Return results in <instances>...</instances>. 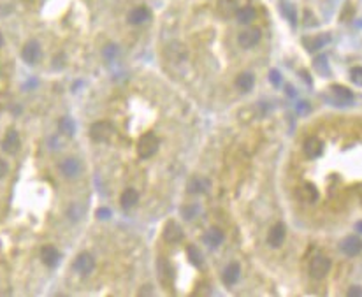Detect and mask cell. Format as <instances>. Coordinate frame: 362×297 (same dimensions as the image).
Instances as JSON below:
<instances>
[{
	"mask_svg": "<svg viewBox=\"0 0 362 297\" xmlns=\"http://www.w3.org/2000/svg\"><path fill=\"white\" fill-rule=\"evenodd\" d=\"M253 85H255V76L251 74V72H241V74L238 76V79H236V86H238L243 93L250 91L253 88Z\"/></svg>",
	"mask_w": 362,
	"mask_h": 297,
	"instance_id": "20",
	"label": "cell"
},
{
	"mask_svg": "<svg viewBox=\"0 0 362 297\" xmlns=\"http://www.w3.org/2000/svg\"><path fill=\"white\" fill-rule=\"evenodd\" d=\"M95 268V260L93 257H91L90 253H86V251H83V253H79L78 257H76L74 260V271L83 274V276H88V274L93 271Z\"/></svg>",
	"mask_w": 362,
	"mask_h": 297,
	"instance_id": "5",
	"label": "cell"
},
{
	"mask_svg": "<svg viewBox=\"0 0 362 297\" xmlns=\"http://www.w3.org/2000/svg\"><path fill=\"white\" fill-rule=\"evenodd\" d=\"M203 241L208 246H211V248H216V246H220L223 243V232L220 230V228H216V227L208 228L206 234L203 236Z\"/></svg>",
	"mask_w": 362,
	"mask_h": 297,
	"instance_id": "16",
	"label": "cell"
},
{
	"mask_svg": "<svg viewBox=\"0 0 362 297\" xmlns=\"http://www.w3.org/2000/svg\"><path fill=\"white\" fill-rule=\"evenodd\" d=\"M285 236H287V228H285L283 223H274L268 234V243L271 248H280L285 241Z\"/></svg>",
	"mask_w": 362,
	"mask_h": 297,
	"instance_id": "7",
	"label": "cell"
},
{
	"mask_svg": "<svg viewBox=\"0 0 362 297\" xmlns=\"http://www.w3.org/2000/svg\"><path fill=\"white\" fill-rule=\"evenodd\" d=\"M331 271V258L325 255H315L310 262V274L315 280H322Z\"/></svg>",
	"mask_w": 362,
	"mask_h": 297,
	"instance_id": "2",
	"label": "cell"
},
{
	"mask_svg": "<svg viewBox=\"0 0 362 297\" xmlns=\"http://www.w3.org/2000/svg\"><path fill=\"white\" fill-rule=\"evenodd\" d=\"M2 44H4V39H2V34H0V48H2Z\"/></svg>",
	"mask_w": 362,
	"mask_h": 297,
	"instance_id": "38",
	"label": "cell"
},
{
	"mask_svg": "<svg viewBox=\"0 0 362 297\" xmlns=\"http://www.w3.org/2000/svg\"><path fill=\"white\" fill-rule=\"evenodd\" d=\"M357 193H359V199H360V203H362V185L357 188Z\"/></svg>",
	"mask_w": 362,
	"mask_h": 297,
	"instance_id": "36",
	"label": "cell"
},
{
	"mask_svg": "<svg viewBox=\"0 0 362 297\" xmlns=\"http://www.w3.org/2000/svg\"><path fill=\"white\" fill-rule=\"evenodd\" d=\"M255 16H257V13H255V9L251 6L241 7V9L236 13V20H238V23H241V25H248V23L255 20Z\"/></svg>",
	"mask_w": 362,
	"mask_h": 297,
	"instance_id": "22",
	"label": "cell"
},
{
	"mask_svg": "<svg viewBox=\"0 0 362 297\" xmlns=\"http://www.w3.org/2000/svg\"><path fill=\"white\" fill-rule=\"evenodd\" d=\"M186 255H188L190 262H192L195 268H203L204 266V255L201 253V250L197 248V246L190 245L188 248H186Z\"/></svg>",
	"mask_w": 362,
	"mask_h": 297,
	"instance_id": "24",
	"label": "cell"
},
{
	"mask_svg": "<svg viewBox=\"0 0 362 297\" xmlns=\"http://www.w3.org/2000/svg\"><path fill=\"white\" fill-rule=\"evenodd\" d=\"M21 143H20V136H18L16 130H9L6 134L2 141V148L4 151H7V153H16L18 150H20Z\"/></svg>",
	"mask_w": 362,
	"mask_h": 297,
	"instance_id": "15",
	"label": "cell"
},
{
	"mask_svg": "<svg viewBox=\"0 0 362 297\" xmlns=\"http://www.w3.org/2000/svg\"><path fill=\"white\" fill-rule=\"evenodd\" d=\"M323 151V143L317 137H310L304 141V153L308 158H318Z\"/></svg>",
	"mask_w": 362,
	"mask_h": 297,
	"instance_id": "14",
	"label": "cell"
},
{
	"mask_svg": "<svg viewBox=\"0 0 362 297\" xmlns=\"http://www.w3.org/2000/svg\"><path fill=\"white\" fill-rule=\"evenodd\" d=\"M327 43H329V36H315V37H308V39H304V46L308 48V51L322 49V46H325Z\"/></svg>",
	"mask_w": 362,
	"mask_h": 297,
	"instance_id": "23",
	"label": "cell"
},
{
	"mask_svg": "<svg viewBox=\"0 0 362 297\" xmlns=\"http://www.w3.org/2000/svg\"><path fill=\"white\" fill-rule=\"evenodd\" d=\"M116 53H118V48H116L114 44H108V46L104 48V56H106L108 60H113L114 56H116Z\"/></svg>",
	"mask_w": 362,
	"mask_h": 297,
	"instance_id": "29",
	"label": "cell"
},
{
	"mask_svg": "<svg viewBox=\"0 0 362 297\" xmlns=\"http://www.w3.org/2000/svg\"><path fill=\"white\" fill-rule=\"evenodd\" d=\"M150 18H151L150 9L144 6L134 7V9L128 13V23H130V25H143V23L150 21Z\"/></svg>",
	"mask_w": 362,
	"mask_h": 297,
	"instance_id": "13",
	"label": "cell"
},
{
	"mask_svg": "<svg viewBox=\"0 0 362 297\" xmlns=\"http://www.w3.org/2000/svg\"><path fill=\"white\" fill-rule=\"evenodd\" d=\"M299 197L301 201H304V203L308 204H313L318 201V190L315 185H311V183H306V185H303L299 188Z\"/></svg>",
	"mask_w": 362,
	"mask_h": 297,
	"instance_id": "17",
	"label": "cell"
},
{
	"mask_svg": "<svg viewBox=\"0 0 362 297\" xmlns=\"http://www.w3.org/2000/svg\"><path fill=\"white\" fill-rule=\"evenodd\" d=\"M346 294H348L350 297H360L362 295V287H357V285L355 287H350Z\"/></svg>",
	"mask_w": 362,
	"mask_h": 297,
	"instance_id": "32",
	"label": "cell"
},
{
	"mask_svg": "<svg viewBox=\"0 0 362 297\" xmlns=\"http://www.w3.org/2000/svg\"><path fill=\"white\" fill-rule=\"evenodd\" d=\"M350 79H352L353 85L362 86V67H353L350 71Z\"/></svg>",
	"mask_w": 362,
	"mask_h": 297,
	"instance_id": "27",
	"label": "cell"
},
{
	"mask_svg": "<svg viewBox=\"0 0 362 297\" xmlns=\"http://www.w3.org/2000/svg\"><path fill=\"white\" fill-rule=\"evenodd\" d=\"M297 113L301 114L310 113V104H308V102H299V104H297Z\"/></svg>",
	"mask_w": 362,
	"mask_h": 297,
	"instance_id": "33",
	"label": "cell"
},
{
	"mask_svg": "<svg viewBox=\"0 0 362 297\" xmlns=\"http://www.w3.org/2000/svg\"><path fill=\"white\" fill-rule=\"evenodd\" d=\"M340 250L346 257H355L362 251V239L359 236H346L345 239H341Z\"/></svg>",
	"mask_w": 362,
	"mask_h": 297,
	"instance_id": "4",
	"label": "cell"
},
{
	"mask_svg": "<svg viewBox=\"0 0 362 297\" xmlns=\"http://www.w3.org/2000/svg\"><path fill=\"white\" fill-rule=\"evenodd\" d=\"M97 218H101V220H108V218H111V211H109V209H106V208L97 209Z\"/></svg>",
	"mask_w": 362,
	"mask_h": 297,
	"instance_id": "31",
	"label": "cell"
},
{
	"mask_svg": "<svg viewBox=\"0 0 362 297\" xmlns=\"http://www.w3.org/2000/svg\"><path fill=\"white\" fill-rule=\"evenodd\" d=\"M58 128H60V132H62L63 136H74V132H76V125H74V121L71 120V118H62L60 120V123H58Z\"/></svg>",
	"mask_w": 362,
	"mask_h": 297,
	"instance_id": "25",
	"label": "cell"
},
{
	"mask_svg": "<svg viewBox=\"0 0 362 297\" xmlns=\"http://www.w3.org/2000/svg\"><path fill=\"white\" fill-rule=\"evenodd\" d=\"M186 190L190 193H204L209 190V181L206 178H201V176H193L192 180L188 181L186 185Z\"/></svg>",
	"mask_w": 362,
	"mask_h": 297,
	"instance_id": "19",
	"label": "cell"
},
{
	"mask_svg": "<svg viewBox=\"0 0 362 297\" xmlns=\"http://www.w3.org/2000/svg\"><path fill=\"white\" fill-rule=\"evenodd\" d=\"M79 171H81V163H79V160H76V158H65L62 163H60V173H62L65 178H71V180L78 178Z\"/></svg>",
	"mask_w": 362,
	"mask_h": 297,
	"instance_id": "12",
	"label": "cell"
},
{
	"mask_svg": "<svg viewBox=\"0 0 362 297\" xmlns=\"http://www.w3.org/2000/svg\"><path fill=\"white\" fill-rule=\"evenodd\" d=\"M199 213V206L192 204V206H185V208L181 209V215L185 216V220H192L193 216Z\"/></svg>",
	"mask_w": 362,
	"mask_h": 297,
	"instance_id": "26",
	"label": "cell"
},
{
	"mask_svg": "<svg viewBox=\"0 0 362 297\" xmlns=\"http://www.w3.org/2000/svg\"><path fill=\"white\" fill-rule=\"evenodd\" d=\"M41 260H43V264L48 266V268H55V266L58 264V260H60L58 250H56L55 246H51V245L43 246V248H41Z\"/></svg>",
	"mask_w": 362,
	"mask_h": 297,
	"instance_id": "11",
	"label": "cell"
},
{
	"mask_svg": "<svg viewBox=\"0 0 362 297\" xmlns=\"http://www.w3.org/2000/svg\"><path fill=\"white\" fill-rule=\"evenodd\" d=\"M269 81L273 83L274 86H280V83H281V74H280V71H273L269 72Z\"/></svg>",
	"mask_w": 362,
	"mask_h": 297,
	"instance_id": "30",
	"label": "cell"
},
{
	"mask_svg": "<svg viewBox=\"0 0 362 297\" xmlns=\"http://www.w3.org/2000/svg\"><path fill=\"white\" fill-rule=\"evenodd\" d=\"M41 56V46L37 41H28L25 46H23L21 49V58L25 60L26 63H30V65H34V63L39 60Z\"/></svg>",
	"mask_w": 362,
	"mask_h": 297,
	"instance_id": "8",
	"label": "cell"
},
{
	"mask_svg": "<svg viewBox=\"0 0 362 297\" xmlns=\"http://www.w3.org/2000/svg\"><path fill=\"white\" fill-rule=\"evenodd\" d=\"M287 93L290 95V97H294V95H295V90L292 88V86H287Z\"/></svg>",
	"mask_w": 362,
	"mask_h": 297,
	"instance_id": "35",
	"label": "cell"
},
{
	"mask_svg": "<svg viewBox=\"0 0 362 297\" xmlns=\"http://www.w3.org/2000/svg\"><path fill=\"white\" fill-rule=\"evenodd\" d=\"M315 67H317V71L322 72V74H329V69H327V58H325V56H318V58L315 60Z\"/></svg>",
	"mask_w": 362,
	"mask_h": 297,
	"instance_id": "28",
	"label": "cell"
},
{
	"mask_svg": "<svg viewBox=\"0 0 362 297\" xmlns=\"http://www.w3.org/2000/svg\"><path fill=\"white\" fill-rule=\"evenodd\" d=\"M183 228L176 222H167L163 227V239L167 243H180L183 239Z\"/></svg>",
	"mask_w": 362,
	"mask_h": 297,
	"instance_id": "10",
	"label": "cell"
},
{
	"mask_svg": "<svg viewBox=\"0 0 362 297\" xmlns=\"http://www.w3.org/2000/svg\"><path fill=\"white\" fill-rule=\"evenodd\" d=\"M355 228H357V232H360V234H362V222H359V223H357V225H355Z\"/></svg>",
	"mask_w": 362,
	"mask_h": 297,
	"instance_id": "37",
	"label": "cell"
},
{
	"mask_svg": "<svg viewBox=\"0 0 362 297\" xmlns=\"http://www.w3.org/2000/svg\"><path fill=\"white\" fill-rule=\"evenodd\" d=\"M239 266L236 264V262H232V264H228L225 269H223V274H222V280H223V283L228 285V287H232V285H236L238 283V280H239Z\"/></svg>",
	"mask_w": 362,
	"mask_h": 297,
	"instance_id": "18",
	"label": "cell"
},
{
	"mask_svg": "<svg viewBox=\"0 0 362 297\" xmlns=\"http://www.w3.org/2000/svg\"><path fill=\"white\" fill-rule=\"evenodd\" d=\"M114 134V127L109 121H97L90 127V137L97 143H106Z\"/></svg>",
	"mask_w": 362,
	"mask_h": 297,
	"instance_id": "3",
	"label": "cell"
},
{
	"mask_svg": "<svg viewBox=\"0 0 362 297\" xmlns=\"http://www.w3.org/2000/svg\"><path fill=\"white\" fill-rule=\"evenodd\" d=\"M258 41H260V30L258 28H248L245 30V32L239 34L238 37V43L241 48H253L255 44H258Z\"/></svg>",
	"mask_w": 362,
	"mask_h": 297,
	"instance_id": "9",
	"label": "cell"
},
{
	"mask_svg": "<svg viewBox=\"0 0 362 297\" xmlns=\"http://www.w3.org/2000/svg\"><path fill=\"white\" fill-rule=\"evenodd\" d=\"M160 148V141L158 137L153 134V132H148V134H143L137 143V155L139 158H151Z\"/></svg>",
	"mask_w": 362,
	"mask_h": 297,
	"instance_id": "1",
	"label": "cell"
},
{
	"mask_svg": "<svg viewBox=\"0 0 362 297\" xmlns=\"http://www.w3.org/2000/svg\"><path fill=\"white\" fill-rule=\"evenodd\" d=\"M331 93L334 97V104H340V106H348L352 104L353 101V93L350 91L346 86L343 85H333L331 86Z\"/></svg>",
	"mask_w": 362,
	"mask_h": 297,
	"instance_id": "6",
	"label": "cell"
},
{
	"mask_svg": "<svg viewBox=\"0 0 362 297\" xmlns=\"http://www.w3.org/2000/svg\"><path fill=\"white\" fill-rule=\"evenodd\" d=\"M137 201H139V193H137L136 188L123 190V193H121V197H120V204L123 206L125 209L134 208V206L137 204Z\"/></svg>",
	"mask_w": 362,
	"mask_h": 297,
	"instance_id": "21",
	"label": "cell"
},
{
	"mask_svg": "<svg viewBox=\"0 0 362 297\" xmlns=\"http://www.w3.org/2000/svg\"><path fill=\"white\" fill-rule=\"evenodd\" d=\"M7 171H9V166H7L6 160L0 158V178H4L7 174Z\"/></svg>",
	"mask_w": 362,
	"mask_h": 297,
	"instance_id": "34",
	"label": "cell"
}]
</instances>
